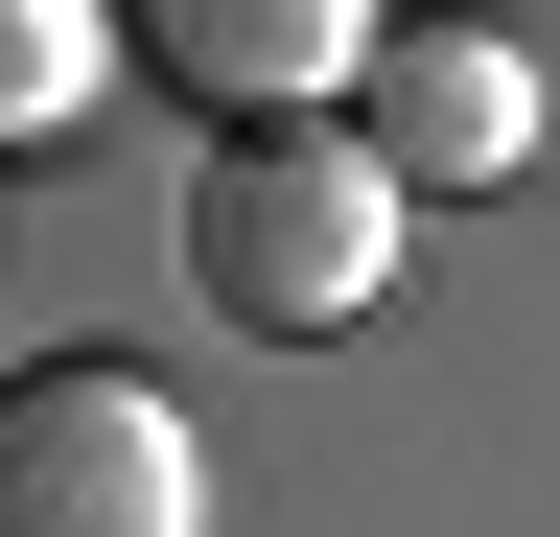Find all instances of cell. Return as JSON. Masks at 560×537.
Instances as JSON below:
<instances>
[{"mask_svg":"<svg viewBox=\"0 0 560 537\" xmlns=\"http://www.w3.org/2000/svg\"><path fill=\"white\" fill-rule=\"evenodd\" d=\"M187 281L280 327V351H327V327H374L397 304V187L350 117H234V141L187 164Z\"/></svg>","mask_w":560,"mask_h":537,"instance_id":"cell-1","label":"cell"},{"mask_svg":"<svg viewBox=\"0 0 560 537\" xmlns=\"http://www.w3.org/2000/svg\"><path fill=\"white\" fill-rule=\"evenodd\" d=\"M0 537H210V444L117 351H47L0 374Z\"/></svg>","mask_w":560,"mask_h":537,"instance_id":"cell-2","label":"cell"},{"mask_svg":"<svg viewBox=\"0 0 560 537\" xmlns=\"http://www.w3.org/2000/svg\"><path fill=\"white\" fill-rule=\"evenodd\" d=\"M350 94H374V187H397V211H420V187H514L537 117H560L514 24H374V71H350Z\"/></svg>","mask_w":560,"mask_h":537,"instance_id":"cell-3","label":"cell"},{"mask_svg":"<svg viewBox=\"0 0 560 537\" xmlns=\"http://www.w3.org/2000/svg\"><path fill=\"white\" fill-rule=\"evenodd\" d=\"M140 47L210 94V117H327L350 71H374V0H117Z\"/></svg>","mask_w":560,"mask_h":537,"instance_id":"cell-4","label":"cell"},{"mask_svg":"<svg viewBox=\"0 0 560 537\" xmlns=\"http://www.w3.org/2000/svg\"><path fill=\"white\" fill-rule=\"evenodd\" d=\"M117 71V0H0V141H70Z\"/></svg>","mask_w":560,"mask_h":537,"instance_id":"cell-5","label":"cell"}]
</instances>
